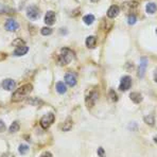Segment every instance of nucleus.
<instances>
[{"label": "nucleus", "instance_id": "obj_19", "mask_svg": "<svg viewBox=\"0 0 157 157\" xmlns=\"http://www.w3.org/2000/svg\"><path fill=\"white\" fill-rule=\"evenodd\" d=\"M72 124H73V122L71 121L70 118H68V119H67L66 121H65V123H64V125H63V131L71 130V128H72Z\"/></svg>", "mask_w": 157, "mask_h": 157}, {"label": "nucleus", "instance_id": "obj_3", "mask_svg": "<svg viewBox=\"0 0 157 157\" xmlns=\"http://www.w3.org/2000/svg\"><path fill=\"white\" fill-rule=\"evenodd\" d=\"M54 115L51 114V113H49V114L45 115L43 118L40 119V125L43 128H45V130H47V128H50V125L54 122Z\"/></svg>", "mask_w": 157, "mask_h": 157}, {"label": "nucleus", "instance_id": "obj_5", "mask_svg": "<svg viewBox=\"0 0 157 157\" xmlns=\"http://www.w3.org/2000/svg\"><path fill=\"white\" fill-rule=\"evenodd\" d=\"M132 86V78L128 75H124L123 78H121V82H120V90L122 91H126L130 89V87Z\"/></svg>", "mask_w": 157, "mask_h": 157}, {"label": "nucleus", "instance_id": "obj_15", "mask_svg": "<svg viewBox=\"0 0 157 157\" xmlns=\"http://www.w3.org/2000/svg\"><path fill=\"white\" fill-rule=\"evenodd\" d=\"M96 43H97V38L94 36H89V37L86 38V46L89 49H92V48L96 47Z\"/></svg>", "mask_w": 157, "mask_h": 157}, {"label": "nucleus", "instance_id": "obj_17", "mask_svg": "<svg viewBox=\"0 0 157 157\" xmlns=\"http://www.w3.org/2000/svg\"><path fill=\"white\" fill-rule=\"evenodd\" d=\"M157 10V6L154 2H150L147 4V12L149 14H154Z\"/></svg>", "mask_w": 157, "mask_h": 157}, {"label": "nucleus", "instance_id": "obj_1", "mask_svg": "<svg viewBox=\"0 0 157 157\" xmlns=\"http://www.w3.org/2000/svg\"><path fill=\"white\" fill-rule=\"evenodd\" d=\"M33 89V86L31 84H27V85H24V86L19 87L18 89H16L15 92L13 94V97H12V100L14 102H18V101H21L27 94H29L30 92L32 91Z\"/></svg>", "mask_w": 157, "mask_h": 157}, {"label": "nucleus", "instance_id": "obj_8", "mask_svg": "<svg viewBox=\"0 0 157 157\" xmlns=\"http://www.w3.org/2000/svg\"><path fill=\"white\" fill-rule=\"evenodd\" d=\"M97 99H98V92L96 90H92L89 92V94L86 97V103L87 106H92L96 103Z\"/></svg>", "mask_w": 157, "mask_h": 157}, {"label": "nucleus", "instance_id": "obj_27", "mask_svg": "<svg viewBox=\"0 0 157 157\" xmlns=\"http://www.w3.org/2000/svg\"><path fill=\"white\" fill-rule=\"evenodd\" d=\"M28 102H29V103H32L33 105H39L38 103H41L40 101L37 100V99H32V100H29Z\"/></svg>", "mask_w": 157, "mask_h": 157}, {"label": "nucleus", "instance_id": "obj_2", "mask_svg": "<svg viewBox=\"0 0 157 157\" xmlns=\"http://www.w3.org/2000/svg\"><path fill=\"white\" fill-rule=\"evenodd\" d=\"M73 57H75V54H73V52L70 49L63 48L61 50V54L59 56V62L61 65H67V64H69L72 61Z\"/></svg>", "mask_w": 157, "mask_h": 157}, {"label": "nucleus", "instance_id": "obj_9", "mask_svg": "<svg viewBox=\"0 0 157 157\" xmlns=\"http://www.w3.org/2000/svg\"><path fill=\"white\" fill-rule=\"evenodd\" d=\"M19 28V25H18V22L16 21V20L14 19H8L6 22V29L8 30V31H16V30Z\"/></svg>", "mask_w": 157, "mask_h": 157}, {"label": "nucleus", "instance_id": "obj_16", "mask_svg": "<svg viewBox=\"0 0 157 157\" xmlns=\"http://www.w3.org/2000/svg\"><path fill=\"white\" fill-rule=\"evenodd\" d=\"M56 90L59 94H65V92L67 91V87H66V85L64 84L63 82H59L56 84Z\"/></svg>", "mask_w": 157, "mask_h": 157}, {"label": "nucleus", "instance_id": "obj_28", "mask_svg": "<svg viewBox=\"0 0 157 157\" xmlns=\"http://www.w3.org/2000/svg\"><path fill=\"white\" fill-rule=\"evenodd\" d=\"M6 131V124L2 120H0V132H4Z\"/></svg>", "mask_w": 157, "mask_h": 157}, {"label": "nucleus", "instance_id": "obj_18", "mask_svg": "<svg viewBox=\"0 0 157 157\" xmlns=\"http://www.w3.org/2000/svg\"><path fill=\"white\" fill-rule=\"evenodd\" d=\"M83 21L89 26V25H91L92 22L94 21V16L91 15V14H88V15H86V16H84V17H83Z\"/></svg>", "mask_w": 157, "mask_h": 157}, {"label": "nucleus", "instance_id": "obj_33", "mask_svg": "<svg viewBox=\"0 0 157 157\" xmlns=\"http://www.w3.org/2000/svg\"><path fill=\"white\" fill-rule=\"evenodd\" d=\"M154 141H155V142H157V136H156L155 138H154Z\"/></svg>", "mask_w": 157, "mask_h": 157}, {"label": "nucleus", "instance_id": "obj_24", "mask_svg": "<svg viewBox=\"0 0 157 157\" xmlns=\"http://www.w3.org/2000/svg\"><path fill=\"white\" fill-rule=\"evenodd\" d=\"M128 25H135V22H136V17H135V15H130L128 16Z\"/></svg>", "mask_w": 157, "mask_h": 157}, {"label": "nucleus", "instance_id": "obj_22", "mask_svg": "<svg viewBox=\"0 0 157 157\" xmlns=\"http://www.w3.org/2000/svg\"><path fill=\"white\" fill-rule=\"evenodd\" d=\"M52 33V29L51 28H43V29H41V34H43V35H45V36H47V35H50V34Z\"/></svg>", "mask_w": 157, "mask_h": 157}, {"label": "nucleus", "instance_id": "obj_13", "mask_svg": "<svg viewBox=\"0 0 157 157\" xmlns=\"http://www.w3.org/2000/svg\"><path fill=\"white\" fill-rule=\"evenodd\" d=\"M130 98L131 100L133 101L134 103H136V104H138V103H140L142 101V96L141 94H139V92H132V94H130Z\"/></svg>", "mask_w": 157, "mask_h": 157}, {"label": "nucleus", "instance_id": "obj_34", "mask_svg": "<svg viewBox=\"0 0 157 157\" xmlns=\"http://www.w3.org/2000/svg\"><path fill=\"white\" fill-rule=\"evenodd\" d=\"M156 34H157V29H156Z\"/></svg>", "mask_w": 157, "mask_h": 157}, {"label": "nucleus", "instance_id": "obj_20", "mask_svg": "<svg viewBox=\"0 0 157 157\" xmlns=\"http://www.w3.org/2000/svg\"><path fill=\"white\" fill-rule=\"evenodd\" d=\"M19 128H20L19 123H18L17 121H15V122H13L12 125L10 126V132H11V133H16V132L19 130Z\"/></svg>", "mask_w": 157, "mask_h": 157}, {"label": "nucleus", "instance_id": "obj_23", "mask_svg": "<svg viewBox=\"0 0 157 157\" xmlns=\"http://www.w3.org/2000/svg\"><path fill=\"white\" fill-rule=\"evenodd\" d=\"M28 150H29V147L26 144H20L19 145V149H18V151H19V153L21 154H26L28 152Z\"/></svg>", "mask_w": 157, "mask_h": 157}, {"label": "nucleus", "instance_id": "obj_32", "mask_svg": "<svg viewBox=\"0 0 157 157\" xmlns=\"http://www.w3.org/2000/svg\"><path fill=\"white\" fill-rule=\"evenodd\" d=\"M90 1H91V2H94V3H96V2H98L99 0H90Z\"/></svg>", "mask_w": 157, "mask_h": 157}, {"label": "nucleus", "instance_id": "obj_11", "mask_svg": "<svg viewBox=\"0 0 157 157\" xmlns=\"http://www.w3.org/2000/svg\"><path fill=\"white\" fill-rule=\"evenodd\" d=\"M45 22L47 25H53L55 22V14L52 11H48L45 15Z\"/></svg>", "mask_w": 157, "mask_h": 157}, {"label": "nucleus", "instance_id": "obj_10", "mask_svg": "<svg viewBox=\"0 0 157 157\" xmlns=\"http://www.w3.org/2000/svg\"><path fill=\"white\" fill-rule=\"evenodd\" d=\"M15 85L16 83L14 80H12V78H6L2 82V88L6 89V90H12L14 87H15Z\"/></svg>", "mask_w": 157, "mask_h": 157}, {"label": "nucleus", "instance_id": "obj_12", "mask_svg": "<svg viewBox=\"0 0 157 157\" xmlns=\"http://www.w3.org/2000/svg\"><path fill=\"white\" fill-rule=\"evenodd\" d=\"M119 12H120L119 6H112L107 11V16L109 18H115L116 16H118Z\"/></svg>", "mask_w": 157, "mask_h": 157}, {"label": "nucleus", "instance_id": "obj_25", "mask_svg": "<svg viewBox=\"0 0 157 157\" xmlns=\"http://www.w3.org/2000/svg\"><path fill=\"white\" fill-rule=\"evenodd\" d=\"M109 94H110V99H112L113 102H115V101H117V100H118V97H117L116 92H114L113 90H110V91H109Z\"/></svg>", "mask_w": 157, "mask_h": 157}, {"label": "nucleus", "instance_id": "obj_26", "mask_svg": "<svg viewBox=\"0 0 157 157\" xmlns=\"http://www.w3.org/2000/svg\"><path fill=\"white\" fill-rule=\"evenodd\" d=\"M98 155L100 157H105V152L103 150V147H99L98 149Z\"/></svg>", "mask_w": 157, "mask_h": 157}, {"label": "nucleus", "instance_id": "obj_29", "mask_svg": "<svg viewBox=\"0 0 157 157\" xmlns=\"http://www.w3.org/2000/svg\"><path fill=\"white\" fill-rule=\"evenodd\" d=\"M40 157H52V155H51V153H49V152H46V153H44Z\"/></svg>", "mask_w": 157, "mask_h": 157}, {"label": "nucleus", "instance_id": "obj_21", "mask_svg": "<svg viewBox=\"0 0 157 157\" xmlns=\"http://www.w3.org/2000/svg\"><path fill=\"white\" fill-rule=\"evenodd\" d=\"M154 121H155V120H154V117L151 116V115H150V116H145L144 117V122L147 124H149V125H153Z\"/></svg>", "mask_w": 157, "mask_h": 157}, {"label": "nucleus", "instance_id": "obj_6", "mask_svg": "<svg viewBox=\"0 0 157 157\" xmlns=\"http://www.w3.org/2000/svg\"><path fill=\"white\" fill-rule=\"evenodd\" d=\"M147 66V57H141V59H140L139 69H138V77L139 78H144Z\"/></svg>", "mask_w": 157, "mask_h": 157}, {"label": "nucleus", "instance_id": "obj_14", "mask_svg": "<svg viewBox=\"0 0 157 157\" xmlns=\"http://www.w3.org/2000/svg\"><path fill=\"white\" fill-rule=\"evenodd\" d=\"M28 51H29V48L26 47V46H20V47H18L17 49L14 51V55H16V56H21V55L26 54Z\"/></svg>", "mask_w": 157, "mask_h": 157}, {"label": "nucleus", "instance_id": "obj_31", "mask_svg": "<svg viewBox=\"0 0 157 157\" xmlns=\"http://www.w3.org/2000/svg\"><path fill=\"white\" fill-rule=\"evenodd\" d=\"M2 157H15V156L11 155V154H4V155H2Z\"/></svg>", "mask_w": 157, "mask_h": 157}, {"label": "nucleus", "instance_id": "obj_4", "mask_svg": "<svg viewBox=\"0 0 157 157\" xmlns=\"http://www.w3.org/2000/svg\"><path fill=\"white\" fill-rule=\"evenodd\" d=\"M27 16L32 20H35L39 17V10L36 6H30L27 9Z\"/></svg>", "mask_w": 157, "mask_h": 157}, {"label": "nucleus", "instance_id": "obj_7", "mask_svg": "<svg viewBox=\"0 0 157 157\" xmlns=\"http://www.w3.org/2000/svg\"><path fill=\"white\" fill-rule=\"evenodd\" d=\"M65 81L69 86H75L77 84V75L73 72H67L65 75Z\"/></svg>", "mask_w": 157, "mask_h": 157}, {"label": "nucleus", "instance_id": "obj_30", "mask_svg": "<svg viewBox=\"0 0 157 157\" xmlns=\"http://www.w3.org/2000/svg\"><path fill=\"white\" fill-rule=\"evenodd\" d=\"M154 80H155V82L157 83V68L155 70V73H154Z\"/></svg>", "mask_w": 157, "mask_h": 157}]
</instances>
